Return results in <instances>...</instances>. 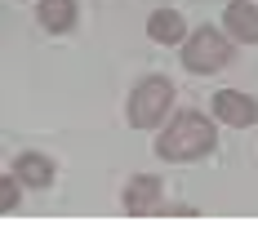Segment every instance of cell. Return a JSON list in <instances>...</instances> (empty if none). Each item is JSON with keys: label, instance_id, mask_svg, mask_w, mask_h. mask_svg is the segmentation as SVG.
<instances>
[{"label": "cell", "instance_id": "9c48e42d", "mask_svg": "<svg viewBox=\"0 0 258 249\" xmlns=\"http://www.w3.org/2000/svg\"><path fill=\"white\" fill-rule=\"evenodd\" d=\"M40 23L49 31H67L76 23V0H40Z\"/></svg>", "mask_w": 258, "mask_h": 249}, {"label": "cell", "instance_id": "52a82bcc", "mask_svg": "<svg viewBox=\"0 0 258 249\" xmlns=\"http://www.w3.org/2000/svg\"><path fill=\"white\" fill-rule=\"evenodd\" d=\"M156 205H160V182H156L152 174H138L125 187V209L129 214H152Z\"/></svg>", "mask_w": 258, "mask_h": 249}, {"label": "cell", "instance_id": "7a4b0ae2", "mask_svg": "<svg viewBox=\"0 0 258 249\" xmlns=\"http://www.w3.org/2000/svg\"><path fill=\"white\" fill-rule=\"evenodd\" d=\"M169 107H174V85L165 76H147L129 94V125L134 129H152V125H160L169 116Z\"/></svg>", "mask_w": 258, "mask_h": 249}, {"label": "cell", "instance_id": "8992f818", "mask_svg": "<svg viewBox=\"0 0 258 249\" xmlns=\"http://www.w3.org/2000/svg\"><path fill=\"white\" fill-rule=\"evenodd\" d=\"M147 36H152L156 45H178V40H187L182 14L178 9H156L152 18H147Z\"/></svg>", "mask_w": 258, "mask_h": 249}, {"label": "cell", "instance_id": "277c9868", "mask_svg": "<svg viewBox=\"0 0 258 249\" xmlns=\"http://www.w3.org/2000/svg\"><path fill=\"white\" fill-rule=\"evenodd\" d=\"M209 107H214L218 120L232 125V129H249V125L258 120V102L249 98V94H240V89H218Z\"/></svg>", "mask_w": 258, "mask_h": 249}, {"label": "cell", "instance_id": "ba28073f", "mask_svg": "<svg viewBox=\"0 0 258 249\" xmlns=\"http://www.w3.org/2000/svg\"><path fill=\"white\" fill-rule=\"evenodd\" d=\"M14 178H18V182H27V187H49L53 165L45 160V156L27 151V156H18V165H14Z\"/></svg>", "mask_w": 258, "mask_h": 249}, {"label": "cell", "instance_id": "5b68a950", "mask_svg": "<svg viewBox=\"0 0 258 249\" xmlns=\"http://www.w3.org/2000/svg\"><path fill=\"white\" fill-rule=\"evenodd\" d=\"M223 18H227V31H232L236 40L258 45V5H249V0H232Z\"/></svg>", "mask_w": 258, "mask_h": 249}, {"label": "cell", "instance_id": "3957f363", "mask_svg": "<svg viewBox=\"0 0 258 249\" xmlns=\"http://www.w3.org/2000/svg\"><path fill=\"white\" fill-rule=\"evenodd\" d=\"M227 58H232V45H227V36L223 31H214V27H201V31H191L187 36V45H182V67L196 76H214L227 67Z\"/></svg>", "mask_w": 258, "mask_h": 249}, {"label": "cell", "instance_id": "30bf717a", "mask_svg": "<svg viewBox=\"0 0 258 249\" xmlns=\"http://www.w3.org/2000/svg\"><path fill=\"white\" fill-rule=\"evenodd\" d=\"M18 209V178H0V214Z\"/></svg>", "mask_w": 258, "mask_h": 249}, {"label": "cell", "instance_id": "6da1fadb", "mask_svg": "<svg viewBox=\"0 0 258 249\" xmlns=\"http://www.w3.org/2000/svg\"><path fill=\"white\" fill-rule=\"evenodd\" d=\"M214 143H218V134H214V125H209L205 116H196V111H178L174 125L160 134L156 156H160V160H196V156H205Z\"/></svg>", "mask_w": 258, "mask_h": 249}]
</instances>
